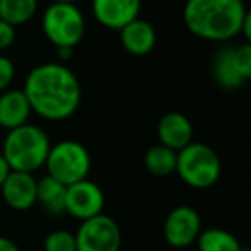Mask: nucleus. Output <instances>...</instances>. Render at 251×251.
Segmentation results:
<instances>
[{
	"instance_id": "obj_1",
	"label": "nucleus",
	"mask_w": 251,
	"mask_h": 251,
	"mask_svg": "<svg viewBox=\"0 0 251 251\" xmlns=\"http://www.w3.org/2000/svg\"><path fill=\"white\" fill-rule=\"evenodd\" d=\"M23 93L31 112L47 121H66L76 114L81 103L79 81L60 62H47L29 71Z\"/></svg>"
},
{
	"instance_id": "obj_2",
	"label": "nucleus",
	"mask_w": 251,
	"mask_h": 251,
	"mask_svg": "<svg viewBox=\"0 0 251 251\" xmlns=\"http://www.w3.org/2000/svg\"><path fill=\"white\" fill-rule=\"evenodd\" d=\"M250 11L243 0H188L182 19L189 33L208 42H229L241 35Z\"/></svg>"
},
{
	"instance_id": "obj_3",
	"label": "nucleus",
	"mask_w": 251,
	"mask_h": 251,
	"mask_svg": "<svg viewBox=\"0 0 251 251\" xmlns=\"http://www.w3.org/2000/svg\"><path fill=\"white\" fill-rule=\"evenodd\" d=\"M50 147L52 145H50L49 134L42 127L28 122L16 129L7 131L2 157L5 158L11 171L33 174L45 165Z\"/></svg>"
},
{
	"instance_id": "obj_4",
	"label": "nucleus",
	"mask_w": 251,
	"mask_h": 251,
	"mask_svg": "<svg viewBox=\"0 0 251 251\" xmlns=\"http://www.w3.org/2000/svg\"><path fill=\"white\" fill-rule=\"evenodd\" d=\"M176 172L188 186L195 189L212 188L222 174V162L213 148L191 141L177 151Z\"/></svg>"
},
{
	"instance_id": "obj_5",
	"label": "nucleus",
	"mask_w": 251,
	"mask_h": 251,
	"mask_svg": "<svg viewBox=\"0 0 251 251\" xmlns=\"http://www.w3.org/2000/svg\"><path fill=\"white\" fill-rule=\"evenodd\" d=\"M45 167L49 176L64 186H71L88 177L91 171V157L83 143L64 140L50 147Z\"/></svg>"
},
{
	"instance_id": "obj_6",
	"label": "nucleus",
	"mask_w": 251,
	"mask_h": 251,
	"mask_svg": "<svg viewBox=\"0 0 251 251\" xmlns=\"http://www.w3.org/2000/svg\"><path fill=\"white\" fill-rule=\"evenodd\" d=\"M42 28L47 40L55 49L59 47L74 49L83 40L86 31V21L83 12L74 4L52 2L43 12Z\"/></svg>"
},
{
	"instance_id": "obj_7",
	"label": "nucleus",
	"mask_w": 251,
	"mask_h": 251,
	"mask_svg": "<svg viewBox=\"0 0 251 251\" xmlns=\"http://www.w3.org/2000/svg\"><path fill=\"white\" fill-rule=\"evenodd\" d=\"M74 237L76 251H119L122 244L121 227L105 213L81 220Z\"/></svg>"
},
{
	"instance_id": "obj_8",
	"label": "nucleus",
	"mask_w": 251,
	"mask_h": 251,
	"mask_svg": "<svg viewBox=\"0 0 251 251\" xmlns=\"http://www.w3.org/2000/svg\"><path fill=\"white\" fill-rule=\"evenodd\" d=\"M201 232L200 213L189 205H179L169 212L164 222V239L172 248H188L196 243Z\"/></svg>"
},
{
	"instance_id": "obj_9",
	"label": "nucleus",
	"mask_w": 251,
	"mask_h": 251,
	"mask_svg": "<svg viewBox=\"0 0 251 251\" xmlns=\"http://www.w3.org/2000/svg\"><path fill=\"white\" fill-rule=\"evenodd\" d=\"M105 195L97 182L83 179L66 188V213L77 220H86L103 213Z\"/></svg>"
},
{
	"instance_id": "obj_10",
	"label": "nucleus",
	"mask_w": 251,
	"mask_h": 251,
	"mask_svg": "<svg viewBox=\"0 0 251 251\" xmlns=\"http://www.w3.org/2000/svg\"><path fill=\"white\" fill-rule=\"evenodd\" d=\"M91 12L101 26L119 31L140 18L141 0H91Z\"/></svg>"
},
{
	"instance_id": "obj_11",
	"label": "nucleus",
	"mask_w": 251,
	"mask_h": 251,
	"mask_svg": "<svg viewBox=\"0 0 251 251\" xmlns=\"http://www.w3.org/2000/svg\"><path fill=\"white\" fill-rule=\"evenodd\" d=\"M4 201L18 212H26L36 205V179L29 172L11 171L0 186Z\"/></svg>"
},
{
	"instance_id": "obj_12",
	"label": "nucleus",
	"mask_w": 251,
	"mask_h": 251,
	"mask_svg": "<svg viewBox=\"0 0 251 251\" xmlns=\"http://www.w3.org/2000/svg\"><path fill=\"white\" fill-rule=\"evenodd\" d=\"M157 136L160 145L179 151L193 141V124L181 112H167L158 121Z\"/></svg>"
},
{
	"instance_id": "obj_13",
	"label": "nucleus",
	"mask_w": 251,
	"mask_h": 251,
	"mask_svg": "<svg viewBox=\"0 0 251 251\" xmlns=\"http://www.w3.org/2000/svg\"><path fill=\"white\" fill-rule=\"evenodd\" d=\"M121 33V45L131 55H147L155 49L157 43V31L155 28L145 19H133L131 23L119 29Z\"/></svg>"
},
{
	"instance_id": "obj_14",
	"label": "nucleus",
	"mask_w": 251,
	"mask_h": 251,
	"mask_svg": "<svg viewBox=\"0 0 251 251\" xmlns=\"http://www.w3.org/2000/svg\"><path fill=\"white\" fill-rule=\"evenodd\" d=\"M31 107L23 90H5L0 93V127L16 129L19 126L28 124Z\"/></svg>"
},
{
	"instance_id": "obj_15",
	"label": "nucleus",
	"mask_w": 251,
	"mask_h": 251,
	"mask_svg": "<svg viewBox=\"0 0 251 251\" xmlns=\"http://www.w3.org/2000/svg\"><path fill=\"white\" fill-rule=\"evenodd\" d=\"M213 79L224 90H237L246 81L241 76L234 59V47H222L217 50L212 64Z\"/></svg>"
},
{
	"instance_id": "obj_16",
	"label": "nucleus",
	"mask_w": 251,
	"mask_h": 251,
	"mask_svg": "<svg viewBox=\"0 0 251 251\" xmlns=\"http://www.w3.org/2000/svg\"><path fill=\"white\" fill-rule=\"evenodd\" d=\"M66 188L49 174L43 176L36 181V203L53 215L66 213Z\"/></svg>"
},
{
	"instance_id": "obj_17",
	"label": "nucleus",
	"mask_w": 251,
	"mask_h": 251,
	"mask_svg": "<svg viewBox=\"0 0 251 251\" xmlns=\"http://www.w3.org/2000/svg\"><path fill=\"white\" fill-rule=\"evenodd\" d=\"M176 160H177V151L160 143L148 148V151L145 153V167L151 176H157V177L174 174Z\"/></svg>"
},
{
	"instance_id": "obj_18",
	"label": "nucleus",
	"mask_w": 251,
	"mask_h": 251,
	"mask_svg": "<svg viewBox=\"0 0 251 251\" xmlns=\"http://www.w3.org/2000/svg\"><path fill=\"white\" fill-rule=\"evenodd\" d=\"M196 246L198 251H243L237 237L219 227L201 230L196 239Z\"/></svg>"
},
{
	"instance_id": "obj_19",
	"label": "nucleus",
	"mask_w": 251,
	"mask_h": 251,
	"mask_svg": "<svg viewBox=\"0 0 251 251\" xmlns=\"http://www.w3.org/2000/svg\"><path fill=\"white\" fill-rule=\"evenodd\" d=\"M36 11L38 0H0V19L16 28L31 21Z\"/></svg>"
},
{
	"instance_id": "obj_20",
	"label": "nucleus",
	"mask_w": 251,
	"mask_h": 251,
	"mask_svg": "<svg viewBox=\"0 0 251 251\" xmlns=\"http://www.w3.org/2000/svg\"><path fill=\"white\" fill-rule=\"evenodd\" d=\"M45 251H76V237L66 229L52 230L43 241Z\"/></svg>"
},
{
	"instance_id": "obj_21",
	"label": "nucleus",
	"mask_w": 251,
	"mask_h": 251,
	"mask_svg": "<svg viewBox=\"0 0 251 251\" xmlns=\"http://www.w3.org/2000/svg\"><path fill=\"white\" fill-rule=\"evenodd\" d=\"M234 59H236V66L239 69L241 76L244 81L251 77V45L250 43H243L241 47L234 49Z\"/></svg>"
},
{
	"instance_id": "obj_22",
	"label": "nucleus",
	"mask_w": 251,
	"mask_h": 251,
	"mask_svg": "<svg viewBox=\"0 0 251 251\" xmlns=\"http://www.w3.org/2000/svg\"><path fill=\"white\" fill-rule=\"evenodd\" d=\"M14 76L16 67L12 64V60L9 57L0 55V93L11 86V83L14 81Z\"/></svg>"
},
{
	"instance_id": "obj_23",
	"label": "nucleus",
	"mask_w": 251,
	"mask_h": 251,
	"mask_svg": "<svg viewBox=\"0 0 251 251\" xmlns=\"http://www.w3.org/2000/svg\"><path fill=\"white\" fill-rule=\"evenodd\" d=\"M14 42H16V26L0 19V50H5L9 47H12Z\"/></svg>"
},
{
	"instance_id": "obj_24",
	"label": "nucleus",
	"mask_w": 251,
	"mask_h": 251,
	"mask_svg": "<svg viewBox=\"0 0 251 251\" xmlns=\"http://www.w3.org/2000/svg\"><path fill=\"white\" fill-rule=\"evenodd\" d=\"M0 251H21V250H19V246L12 239L0 236Z\"/></svg>"
},
{
	"instance_id": "obj_25",
	"label": "nucleus",
	"mask_w": 251,
	"mask_h": 251,
	"mask_svg": "<svg viewBox=\"0 0 251 251\" xmlns=\"http://www.w3.org/2000/svg\"><path fill=\"white\" fill-rule=\"evenodd\" d=\"M9 172H11V167H9V164L5 162V158L2 157V153H0V186L4 184V181L7 179Z\"/></svg>"
},
{
	"instance_id": "obj_26",
	"label": "nucleus",
	"mask_w": 251,
	"mask_h": 251,
	"mask_svg": "<svg viewBox=\"0 0 251 251\" xmlns=\"http://www.w3.org/2000/svg\"><path fill=\"white\" fill-rule=\"evenodd\" d=\"M74 53V49H69V47H59L57 49V57L60 60H69Z\"/></svg>"
},
{
	"instance_id": "obj_27",
	"label": "nucleus",
	"mask_w": 251,
	"mask_h": 251,
	"mask_svg": "<svg viewBox=\"0 0 251 251\" xmlns=\"http://www.w3.org/2000/svg\"><path fill=\"white\" fill-rule=\"evenodd\" d=\"M52 2H59V4H74V0H52Z\"/></svg>"
}]
</instances>
